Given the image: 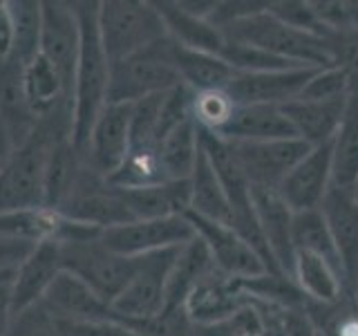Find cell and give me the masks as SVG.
<instances>
[{
	"label": "cell",
	"mask_w": 358,
	"mask_h": 336,
	"mask_svg": "<svg viewBox=\"0 0 358 336\" xmlns=\"http://www.w3.org/2000/svg\"><path fill=\"white\" fill-rule=\"evenodd\" d=\"M197 336H201V334H197Z\"/></svg>",
	"instance_id": "47"
},
{
	"label": "cell",
	"mask_w": 358,
	"mask_h": 336,
	"mask_svg": "<svg viewBox=\"0 0 358 336\" xmlns=\"http://www.w3.org/2000/svg\"><path fill=\"white\" fill-rule=\"evenodd\" d=\"M61 272H63L61 242L50 240V242H41L34 246V251L27 255V260L16 269L9 283L14 314L27 309L31 305H38Z\"/></svg>",
	"instance_id": "17"
},
{
	"label": "cell",
	"mask_w": 358,
	"mask_h": 336,
	"mask_svg": "<svg viewBox=\"0 0 358 336\" xmlns=\"http://www.w3.org/2000/svg\"><path fill=\"white\" fill-rule=\"evenodd\" d=\"M83 171V157L78 155L70 137L54 141L48 166H45V206L61 211L72 195L76 179Z\"/></svg>",
	"instance_id": "29"
},
{
	"label": "cell",
	"mask_w": 358,
	"mask_h": 336,
	"mask_svg": "<svg viewBox=\"0 0 358 336\" xmlns=\"http://www.w3.org/2000/svg\"><path fill=\"white\" fill-rule=\"evenodd\" d=\"M179 249H166L137 258V267L126 289L112 302L115 321L150 318L166 307V283Z\"/></svg>",
	"instance_id": "7"
},
{
	"label": "cell",
	"mask_w": 358,
	"mask_h": 336,
	"mask_svg": "<svg viewBox=\"0 0 358 336\" xmlns=\"http://www.w3.org/2000/svg\"><path fill=\"white\" fill-rule=\"evenodd\" d=\"M99 34L110 65L128 59L168 36L155 3L139 0H103L99 3Z\"/></svg>",
	"instance_id": "4"
},
{
	"label": "cell",
	"mask_w": 358,
	"mask_h": 336,
	"mask_svg": "<svg viewBox=\"0 0 358 336\" xmlns=\"http://www.w3.org/2000/svg\"><path fill=\"white\" fill-rule=\"evenodd\" d=\"M215 262L197 235L184 246H179L175 262L171 267L166 283V307L164 309H184L188 296L210 272H215Z\"/></svg>",
	"instance_id": "22"
},
{
	"label": "cell",
	"mask_w": 358,
	"mask_h": 336,
	"mask_svg": "<svg viewBox=\"0 0 358 336\" xmlns=\"http://www.w3.org/2000/svg\"><path fill=\"white\" fill-rule=\"evenodd\" d=\"M224 41L251 45L271 56H278L287 63L298 67H322L331 65V56L327 50V41L311 31H302L298 27L287 25L268 11V3L264 9L238 18L229 25L220 27Z\"/></svg>",
	"instance_id": "3"
},
{
	"label": "cell",
	"mask_w": 358,
	"mask_h": 336,
	"mask_svg": "<svg viewBox=\"0 0 358 336\" xmlns=\"http://www.w3.org/2000/svg\"><path fill=\"white\" fill-rule=\"evenodd\" d=\"M199 334L201 336H264L266 325L262 318V312L251 300L246 307L235 312L231 318L213 325V328L199 330Z\"/></svg>",
	"instance_id": "37"
},
{
	"label": "cell",
	"mask_w": 358,
	"mask_h": 336,
	"mask_svg": "<svg viewBox=\"0 0 358 336\" xmlns=\"http://www.w3.org/2000/svg\"><path fill=\"white\" fill-rule=\"evenodd\" d=\"M350 190H352V195H354V200L358 202V179H356V182H354V186H352Z\"/></svg>",
	"instance_id": "45"
},
{
	"label": "cell",
	"mask_w": 358,
	"mask_h": 336,
	"mask_svg": "<svg viewBox=\"0 0 358 336\" xmlns=\"http://www.w3.org/2000/svg\"><path fill=\"white\" fill-rule=\"evenodd\" d=\"M238 157L242 171L251 186L278 188L311 146L302 139H275V141H229Z\"/></svg>",
	"instance_id": "11"
},
{
	"label": "cell",
	"mask_w": 358,
	"mask_h": 336,
	"mask_svg": "<svg viewBox=\"0 0 358 336\" xmlns=\"http://www.w3.org/2000/svg\"><path fill=\"white\" fill-rule=\"evenodd\" d=\"M43 9V29H41V56H45L54 70L59 72L65 85L67 97H74V74L78 63V45H81V29L72 3L45 0ZM74 112V101H72Z\"/></svg>",
	"instance_id": "9"
},
{
	"label": "cell",
	"mask_w": 358,
	"mask_h": 336,
	"mask_svg": "<svg viewBox=\"0 0 358 336\" xmlns=\"http://www.w3.org/2000/svg\"><path fill=\"white\" fill-rule=\"evenodd\" d=\"M56 336H139L117 321H56Z\"/></svg>",
	"instance_id": "39"
},
{
	"label": "cell",
	"mask_w": 358,
	"mask_h": 336,
	"mask_svg": "<svg viewBox=\"0 0 358 336\" xmlns=\"http://www.w3.org/2000/svg\"><path fill=\"white\" fill-rule=\"evenodd\" d=\"M121 193L128 204L132 222L184 216L190 202L188 182H162L137 188H121Z\"/></svg>",
	"instance_id": "23"
},
{
	"label": "cell",
	"mask_w": 358,
	"mask_h": 336,
	"mask_svg": "<svg viewBox=\"0 0 358 336\" xmlns=\"http://www.w3.org/2000/svg\"><path fill=\"white\" fill-rule=\"evenodd\" d=\"M11 11H14V29H16L11 59L25 67L41 54V29H43L41 0H16V3H11Z\"/></svg>",
	"instance_id": "33"
},
{
	"label": "cell",
	"mask_w": 358,
	"mask_h": 336,
	"mask_svg": "<svg viewBox=\"0 0 358 336\" xmlns=\"http://www.w3.org/2000/svg\"><path fill=\"white\" fill-rule=\"evenodd\" d=\"M358 179V94L347 99L338 130L331 139V186L352 188Z\"/></svg>",
	"instance_id": "31"
},
{
	"label": "cell",
	"mask_w": 358,
	"mask_h": 336,
	"mask_svg": "<svg viewBox=\"0 0 358 336\" xmlns=\"http://www.w3.org/2000/svg\"><path fill=\"white\" fill-rule=\"evenodd\" d=\"M14 11H11L9 0H0V63L7 61L14 52Z\"/></svg>",
	"instance_id": "42"
},
{
	"label": "cell",
	"mask_w": 358,
	"mask_h": 336,
	"mask_svg": "<svg viewBox=\"0 0 358 336\" xmlns=\"http://www.w3.org/2000/svg\"><path fill=\"white\" fill-rule=\"evenodd\" d=\"M41 305L54 321H115V312L76 276L61 272Z\"/></svg>",
	"instance_id": "19"
},
{
	"label": "cell",
	"mask_w": 358,
	"mask_h": 336,
	"mask_svg": "<svg viewBox=\"0 0 358 336\" xmlns=\"http://www.w3.org/2000/svg\"><path fill=\"white\" fill-rule=\"evenodd\" d=\"M320 211L329 224L336 246H338L345 289L354 291L358 276V202L350 188L331 186L322 200Z\"/></svg>",
	"instance_id": "18"
},
{
	"label": "cell",
	"mask_w": 358,
	"mask_h": 336,
	"mask_svg": "<svg viewBox=\"0 0 358 336\" xmlns=\"http://www.w3.org/2000/svg\"><path fill=\"white\" fill-rule=\"evenodd\" d=\"M331 188V141L313 148L291 168V173L278 186L280 197L294 211L320 209Z\"/></svg>",
	"instance_id": "15"
},
{
	"label": "cell",
	"mask_w": 358,
	"mask_h": 336,
	"mask_svg": "<svg viewBox=\"0 0 358 336\" xmlns=\"http://www.w3.org/2000/svg\"><path fill=\"white\" fill-rule=\"evenodd\" d=\"M195 238L186 216L162 218V220H134L121 227L101 231V240L115 253L128 258H141L148 253L179 249Z\"/></svg>",
	"instance_id": "8"
},
{
	"label": "cell",
	"mask_w": 358,
	"mask_h": 336,
	"mask_svg": "<svg viewBox=\"0 0 358 336\" xmlns=\"http://www.w3.org/2000/svg\"><path fill=\"white\" fill-rule=\"evenodd\" d=\"M72 112L56 110L38 121L31 137L20 144L0 175V216L45 206V166L54 141L72 139Z\"/></svg>",
	"instance_id": "1"
},
{
	"label": "cell",
	"mask_w": 358,
	"mask_h": 336,
	"mask_svg": "<svg viewBox=\"0 0 358 336\" xmlns=\"http://www.w3.org/2000/svg\"><path fill=\"white\" fill-rule=\"evenodd\" d=\"M61 265L63 272L76 276L112 307V302L130 283L137 258H128L108 249L99 233L92 238L61 242Z\"/></svg>",
	"instance_id": "6"
},
{
	"label": "cell",
	"mask_w": 358,
	"mask_h": 336,
	"mask_svg": "<svg viewBox=\"0 0 358 336\" xmlns=\"http://www.w3.org/2000/svg\"><path fill=\"white\" fill-rule=\"evenodd\" d=\"M11 276H14V274H0V283H9Z\"/></svg>",
	"instance_id": "46"
},
{
	"label": "cell",
	"mask_w": 358,
	"mask_h": 336,
	"mask_svg": "<svg viewBox=\"0 0 358 336\" xmlns=\"http://www.w3.org/2000/svg\"><path fill=\"white\" fill-rule=\"evenodd\" d=\"M157 11L166 25L168 36H171L177 45L188 50H197V52H208V54H217L224 48V36L222 31L213 25L208 18L193 16L184 11L177 3H155Z\"/></svg>",
	"instance_id": "26"
},
{
	"label": "cell",
	"mask_w": 358,
	"mask_h": 336,
	"mask_svg": "<svg viewBox=\"0 0 358 336\" xmlns=\"http://www.w3.org/2000/svg\"><path fill=\"white\" fill-rule=\"evenodd\" d=\"M130 104H106L78 155L101 177L110 179L130 155Z\"/></svg>",
	"instance_id": "10"
},
{
	"label": "cell",
	"mask_w": 358,
	"mask_h": 336,
	"mask_svg": "<svg viewBox=\"0 0 358 336\" xmlns=\"http://www.w3.org/2000/svg\"><path fill=\"white\" fill-rule=\"evenodd\" d=\"M251 302L249 291L240 278H231L222 272H210L188 296L184 312L197 330H206L231 318Z\"/></svg>",
	"instance_id": "13"
},
{
	"label": "cell",
	"mask_w": 358,
	"mask_h": 336,
	"mask_svg": "<svg viewBox=\"0 0 358 336\" xmlns=\"http://www.w3.org/2000/svg\"><path fill=\"white\" fill-rule=\"evenodd\" d=\"M184 216L190 222V227H193L197 238L206 244L217 272L227 274L231 278H240V280L268 274L264 262L260 260V255H257L229 224L204 220L190 211H186Z\"/></svg>",
	"instance_id": "12"
},
{
	"label": "cell",
	"mask_w": 358,
	"mask_h": 336,
	"mask_svg": "<svg viewBox=\"0 0 358 336\" xmlns=\"http://www.w3.org/2000/svg\"><path fill=\"white\" fill-rule=\"evenodd\" d=\"M217 137L224 141H275L298 137L280 106H238Z\"/></svg>",
	"instance_id": "20"
},
{
	"label": "cell",
	"mask_w": 358,
	"mask_h": 336,
	"mask_svg": "<svg viewBox=\"0 0 358 336\" xmlns=\"http://www.w3.org/2000/svg\"><path fill=\"white\" fill-rule=\"evenodd\" d=\"M22 92H25V101L31 115L38 121L56 110L72 112V101L65 92V85L59 72L41 54L29 65L22 67Z\"/></svg>",
	"instance_id": "24"
},
{
	"label": "cell",
	"mask_w": 358,
	"mask_h": 336,
	"mask_svg": "<svg viewBox=\"0 0 358 336\" xmlns=\"http://www.w3.org/2000/svg\"><path fill=\"white\" fill-rule=\"evenodd\" d=\"M11 283V280H9ZM9 283H0V336H3L14 316V305H11V287Z\"/></svg>",
	"instance_id": "43"
},
{
	"label": "cell",
	"mask_w": 358,
	"mask_h": 336,
	"mask_svg": "<svg viewBox=\"0 0 358 336\" xmlns=\"http://www.w3.org/2000/svg\"><path fill=\"white\" fill-rule=\"evenodd\" d=\"M34 246L36 244L0 233V274H14L16 269L27 260V255L34 251Z\"/></svg>",
	"instance_id": "40"
},
{
	"label": "cell",
	"mask_w": 358,
	"mask_h": 336,
	"mask_svg": "<svg viewBox=\"0 0 358 336\" xmlns=\"http://www.w3.org/2000/svg\"><path fill=\"white\" fill-rule=\"evenodd\" d=\"M291 280L296 283L305 300L318 302V305H334L341 300L345 291V280L338 269L320 255L302 251H296Z\"/></svg>",
	"instance_id": "27"
},
{
	"label": "cell",
	"mask_w": 358,
	"mask_h": 336,
	"mask_svg": "<svg viewBox=\"0 0 358 336\" xmlns=\"http://www.w3.org/2000/svg\"><path fill=\"white\" fill-rule=\"evenodd\" d=\"M173 41V38H171ZM173 63L179 74V81L193 92H206V90H227L238 72L220 59L217 54L197 52L177 45L173 41Z\"/></svg>",
	"instance_id": "25"
},
{
	"label": "cell",
	"mask_w": 358,
	"mask_h": 336,
	"mask_svg": "<svg viewBox=\"0 0 358 336\" xmlns=\"http://www.w3.org/2000/svg\"><path fill=\"white\" fill-rule=\"evenodd\" d=\"M316 72V67H291V70L238 74L227 92L235 106H285L300 97Z\"/></svg>",
	"instance_id": "14"
},
{
	"label": "cell",
	"mask_w": 358,
	"mask_h": 336,
	"mask_svg": "<svg viewBox=\"0 0 358 336\" xmlns=\"http://www.w3.org/2000/svg\"><path fill=\"white\" fill-rule=\"evenodd\" d=\"M179 74L173 63V41L166 36L128 59L110 65L108 104H137L177 88Z\"/></svg>",
	"instance_id": "5"
},
{
	"label": "cell",
	"mask_w": 358,
	"mask_h": 336,
	"mask_svg": "<svg viewBox=\"0 0 358 336\" xmlns=\"http://www.w3.org/2000/svg\"><path fill=\"white\" fill-rule=\"evenodd\" d=\"M188 186H190V202H188L190 213L220 224L231 222V206L227 193H224V186L204 150H199L197 155V164L193 168V175L188 179Z\"/></svg>",
	"instance_id": "30"
},
{
	"label": "cell",
	"mask_w": 358,
	"mask_h": 336,
	"mask_svg": "<svg viewBox=\"0 0 358 336\" xmlns=\"http://www.w3.org/2000/svg\"><path fill=\"white\" fill-rule=\"evenodd\" d=\"M78 29H81V45H78V63L74 74V126H72V144L76 150L83 148L92 123L99 112L108 104L110 88V59L103 50L99 34V3H72Z\"/></svg>",
	"instance_id": "2"
},
{
	"label": "cell",
	"mask_w": 358,
	"mask_h": 336,
	"mask_svg": "<svg viewBox=\"0 0 358 336\" xmlns=\"http://www.w3.org/2000/svg\"><path fill=\"white\" fill-rule=\"evenodd\" d=\"M235 101L227 90H206L193 92V121L199 130L217 134L231 121L235 112Z\"/></svg>",
	"instance_id": "34"
},
{
	"label": "cell",
	"mask_w": 358,
	"mask_h": 336,
	"mask_svg": "<svg viewBox=\"0 0 358 336\" xmlns=\"http://www.w3.org/2000/svg\"><path fill=\"white\" fill-rule=\"evenodd\" d=\"M280 328H282V336H318V330L313 328V323L309 321L305 307L282 309Z\"/></svg>",
	"instance_id": "41"
},
{
	"label": "cell",
	"mask_w": 358,
	"mask_h": 336,
	"mask_svg": "<svg viewBox=\"0 0 358 336\" xmlns=\"http://www.w3.org/2000/svg\"><path fill=\"white\" fill-rule=\"evenodd\" d=\"M3 336H56V321L38 302V305L16 312Z\"/></svg>",
	"instance_id": "38"
},
{
	"label": "cell",
	"mask_w": 358,
	"mask_h": 336,
	"mask_svg": "<svg viewBox=\"0 0 358 336\" xmlns=\"http://www.w3.org/2000/svg\"><path fill=\"white\" fill-rule=\"evenodd\" d=\"M285 117L294 126L298 139H302L307 146H322L334 139L338 130L347 99L338 101H309V99H294L289 104L280 106Z\"/></svg>",
	"instance_id": "21"
},
{
	"label": "cell",
	"mask_w": 358,
	"mask_h": 336,
	"mask_svg": "<svg viewBox=\"0 0 358 336\" xmlns=\"http://www.w3.org/2000/svg\"><path fill=\"white\" fill-rule=\"evenodd\" d=\"M324 34H358V3L354 0H322L311 3Z\"/></svg>",
	"instance_id": "35"
},
{
	"label": "cell",
	"mask_w": 358,
	"mask_h": 336,
	"mask_svg": "<svg viewBox=\"0 0 358 336\" xmlns=\"http://www.w3.org/2000/svg\"><path fill=\"white\" fill-rule=\"evenodd\" d=\"M318 336H320V334H318Z\"/></svg>",
	"instance_id": "48"
},
{
	"label": "cell",
	"mask_w": 358,
	"mask_h": 336,
	"mask_svg": "<svg viewBox=\"0 0 358 336\" xmlns=\"http://www.w3.org/2000/svg\"><path fill=\"white\" fill-rule=\"evenodd\" d=\"M199 150H201L199 128L195 126L193 119L182 123V126L175 128L171 134H166V137L155 146L164 182H188L197 164Z\"/></svg>",
	"instance_id": "28"
},
{
	"label": "cell",
	"mask_w": 358,
	"mask_h": 336,
	"mask_svg": "<svg viewBox=\"0 0 358 336\" xmlns=\"http://www.w3.org/2000/svg\"><path fill=\"white\" fill-rule=\"evenodd\" d=\"M298 99H309V101H338V99H350V81L343 67L329 65L322 67L311 76V81L305 85Z\"/></svg>",
	"instance_id": "36"
},
{
	"label": "cell",
	"mask_w": 358,
	"mask_h": 336,
	"mask_svg": "<svg viewBox=\"0 0 358 336\" xmlns=\"http://www.w3.org/2000/svg\"><path fill=\"white\" fill-rule=\"evenodd\" d=\"M18 148V144L14 141V137L9 134V130L0 123V175H3V171L9 166L11 157H14Z\"/></svg>",
	"instance_id": "44"
},
{
	"label": "cell",
	"mask_w": 358,
	"mask_h": 336,
	"mask_svg": "<svg viewBox=\"0 0 358 336\" xmlns=\"http://www.w3.org/2000/svg\"><path fill=\"white\" fill-rule=\"evenodd\" d=\"M291 240H294L296 251L320 255L343 274L338 246H336L331 229H329V224L324 220L320 209L294 213V222H291Z\"/></svg>",
	"instance_id": "32"
},
{
	"label": "cell",
	"mask_w": 358,
	"mask_h": 336,
	"mask_svg": "<svg viewBox=\"0 0 358 336\" xmlns=\"http://www.w3.org/2000/svg\"><path fill=\"white\" fill-rule=\"evenodd\" d=\"M255 218L260 224V231L264 235V242L271 251V258L280 274L291 278L294 269V240H291V222H294V211H291L285 200L280 197L278 188H260L251 186Z\"/></svg>",
	"instance_id": "16"
}]
</instances>
